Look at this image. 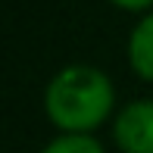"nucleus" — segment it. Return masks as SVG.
<instances>
[{"label": "nucleus", "mask_w": 153, "mask_h": 153, "mask_svg": "<svg viewBox=\"0 0 153 153\" xmlns=\"http://www.w3.org/2000/svg\"><path fill=\"white\" fill-rule=\"evenodd\" d=\"M109 131L122 153H153V97H134L122 103L109 122Z\"/></svg>", "instance_id": "obj_2"}, {"label": "nucleus", "mask_w": 153, "mask_h": 153, "mask_svg": "<svg viewBox=\"0 0 153 153\" xmlns=\"http://www.w3.org/2000/svg\"><path fill=\"white\" fill-rule=\"evenodd\" d=\"M109 6L122 13H131V16H144V13L153 10V0H109Z\"/></svg>", "instance_id": "obj_5"}, {"label": "nucleus", "mask_w": 153, "mask_h": 153, "mask_svg": "<svg viewBox=\"0 0 153 153\" xmlns=\"http://www.w3.org/2000/svg\"><path fill=\"white\" fill-rule=\"evenodd\" d=\"M116 113L113 78L91 62H69L44 85V116L56 134H97Z\"/></svg>", "instance_id": "obj_1"}, {"label": "nucleus", "mask_w": 153, "mask_h": 153, "mask_svg": "<svg viewBox=\"0 0 153 153\" xmlns=\"http://www.w3.org/2000/svg\"><path fill=\"white\" fill-rule=\"evenodd\" d=\"M38 153H106L97 134H56Z\"/></svg>", "instance_id": "obj_4"}, {"label": "nucleus", "mask_w": 153, "mask_h": 153, "mask_svg": "<svg viewBox=\"0 0 153 153\" xmlns=\"http://www.w3.org/2000/svg\"><path fill=\"white\" fill-rule=\"evenodd\" d=\"M125 56L128 69L141 81L153 85V10L137 16V22L128 31V44H125Z\"/></svg>", "instance_id": "obj_3"}]
</instances>
